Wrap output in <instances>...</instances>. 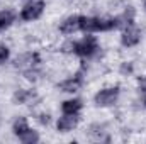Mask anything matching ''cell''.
I'll use <instances>...</instances> for the list:
<instances>
[{
    "label": "cell",
    "mask_w": 146,
    "mask_h": 144,
    "mask_svg": "<svg viewBox=\"0 0 146 144\" xmlns=\"http://www.w3.org/2000/svg\"><path fill=\"white\" fill-rule=\"evenodd\" d=\"M80 29L85 32H97V31H110L117 29L115 19H100V17H82Z\"/></svg>",
    "instance_id": "cell-1"
},
{
    "label": "cell",
    "mask_w": 146,
    "mask_h": 144,
    "mask_svg": "<svg viewBox=\"0 0 146 144\" xmlns=\"http://www.w3.org/2000/svg\"><path fill=\"white\" fill-rule=\"evenodd\" d=\"M97 51H99V44H97V39L94 36L83 37L82 41L75 42V48H73V53L78 54V56H82V58H90Z\"/></svg>",
    "instance_id": "cell-2"
},
{
    "label": "cell",
    "mask_w": 146,
    "mask_h": 144,
    "mask_svg": "<svg viewBox=\"0 0 146 144\" xmlns=\"http://www.w3.org/2000/svg\"><path fill=\"white\" fill-rule=\"evenodd\" d=\"M41 59L37 53H26L22 56H19L15 59V68H19L21 71H24V75L29 71H36V68L39 66Z\"/></svg>",
    "instance_id": "cell-3"
},
{
    "label": "cell",
    "mask_w": 146,
    "mask_h": 144,
    "mask_svg": "<svg viewBox=\"0 0 146 144\" xmlns=\"http://www.w3.org/2000/svg\"><path fill=\"white\" fill-rule=\"evenodd\" d=\"M119 97V87H112V88H104L95 95V104L99 107H109L112 104H115Z\"/></svg>",
    "instance_id": "cell-4"
},
{
    "label": "cell",
    "mask_w": 146,
    "mask_h": 144,
    "mask_svg": "<svg viewBox=\"0 0 146 144\" xmlns=\"http://www.w3.org/2000/svg\"><path fill=\"white\" fill-rule=\"evenodd\" d=\"M42 10H44V2H42V0H34V2L27 3V5L22 9L21 19H22V20H34V19H37V17L42 14Z\"/></svg>",
    "instance_id": "cell-5"
},
{
    "label": "cell",
    "mask_w": 146,
    "mask_h": 144,
    "mask_svg": "<svg viewBox=\"0 0 146 144\" xmlns=\"http://www.w3.org/2000/svg\"><path fill=\"white\" fill-rule=\"evenodd\" d=\"M121 41H122V44H124L126 48H133V46H136V44L141 41V31H139L134 24H131V26H127V27L124 29Z\"/></svg>",
    "instance_id": "cell-6"
},
{
    "label": "cell",
    "mask_w": 146,
    "mask_h": 144,
    "mask_svg": "<svg viewBox=\"0 0 146 144\" xmlns=\"http://www.w3.org/2000/svg\"><path fill=\"white\" fill-rule=\"evenodd\" d=\"M80 20H82V15H72V17L65 19L60 26V31L63 34H73L75 31L80 29Z\"/></svg>",
    "instance_id": "cell-7"
},
{
    "label": "cell",
    "mask_w": 146,
    "mask_h": 144,
    "mask_svg": "<svg viewBox=\"0 0 146 144\" xmlns=\"http://www.w3.org/2000/svg\"><path fill=\"white\" fill-rule=\"evenodd\" d=\"M78 124V114H65V117H61L58 120V131L60 132H68Z\"/></svg>",
    "instance_id": "cell-8"
},
{
    "label": "cell",
    "mask_w": 146,
    "mask_h": 144,
    "mask_svg": "<svg viewBox=\"0 0 146 144\" xmlns=\"http://www.w3.org/2000/svg\"><path fill=\"white\" fill-rule=\"evenodd\" d=\"M82 83H83V78H82V75L78 73V75H75L73 78H70V80H65V81L60 85V88H61L63 92H66V93H73V92L80 90Z\"/></svg>",
    "instance_id": "cell-9"
},
{
    "label": "cell",
    "mask_w": 146,
    "mask_h": 144,
    "mask_svg": "<svg viewBox=\"0 0 146 144\" xmlns=\"http://www.w3.org/2000/svg\"><path fill=\"white\" fill-rule=\"evenodd\" d=\"M34 98H36V92L33 90H19L14 95V100L17 104H31Z\"/></svg>",
    "instance_id": "cell-10"
},
{
    "label": "cell",
    "mask_w": 146,
    "mask_h": 144,
    "mask_svg": "<svg viewBox=\"0 0 146 144\" xmlns=\"http://www.w3.org/2000/svg\"><path fill=\"white\" fill-rule=\"evenodd\" d=\"M61 108H63L65 114H78L82 110V100H78V98L66 100V102H63Z\"/></svg>",
    "instance_id": "cell-11"
},
{
    "label": "cell",
    "mask_w": 146,
    "mask_h": 144,
    "mask_svg": "<svg viewBox=\"0 0 146 144\" xmlns=\"http://www.w3.org/2000/svg\"><path fill=\"white\" fill-rule=\"evenodd\" d=\"M14 19H15V14H14L12 10H3V12H0V31L7 29V27L14 22Z\"/></svg>",
    "instance_id": "cell-12"
},
{
    "label": "cell",
    "mask_w": 146,
    "mask_h": 144,
    "mask_svg": "<svg viewBox=\"0 0 146 144\" xmlns=\"http://www.w3.org/2000/svg\"><path fill=\"white\" fill-rule=\"evenodd\" d=\"M21 141L24 144H33V143H37L39 141V136H37L34 131H31V129H27V131H24L21 136H17Z\"/></svg>",
    "instance_id": "cell-13"
},
{
    "label": "cell",
    "mask_w": 146,
    "mask_h": 144,
    "mask_svg": "<svg viewBox=\"0 0 146 144\" xmlns=\"http://www.w3.org/2000/svg\"><path fill=\"white\" fill-rule=\"evenodd\" d=\"M29 129V126H27V120L24 119V117H19L15 122H14V134L15 136H21L24 131H27Z\"/></svg>",
    "instance_id": "cell-14"
},
{
    "label": "cell",
    "mask_w": 146,
    "mask_h": 144,
    "mask_svg": "<svg viewBox=\"0 0 146 144\" xmlns=\"http://www.w3.org/2000/svg\"><path fill=\"white\" fill-rule=\"evenodd\" d=\"M9 58V48L7 46H0V65L5 63Z\"/></svg>",
    "instance_id": "cell-15"
},
{
    "label": "cell",
    "mask_w": 146,
    "mask_h": 144,
    "mask_svg": "<svg viewBox=\"0 0 146 144\" xmlns=\"http://www.w3.org/2000/svg\"><path fill=\"white\" fill-rule=\"evenodd\" d=\"M138 85H139V90H141V92H143V93L146 95V76H143V78H139Z\"/></svg>",
    "instance_id": "cell-16"
},
{
    "label": "cell",
    "mask_w": 146,
    "mask_h": 144,
    "mask_svg": "<svg viewBox=\"0 0 146 144\" xmlns=\"http://www.w3.org/2000/svg\"><path fill=\"white\" fill-rule=\"evenodd\" d=\"M39 122H41V124H49V115H48V114H46V115H44V114L39 115Z\"/></svg>",
    "instance_id": "cell-17"
},
{
    "label": "cell",
    "mask_w": 146,
    "mask_h": 144,
    "mask_svg": "<svg viewBox=\"0 0 146 144\" xmlns=\"http://www.w3.org/2000/svg\"><path fill=\"white\" fill-rule=\"evenodd\" d=\"M145 9H146V0H145Z\"/></svg>",
    "instance_id": "cell-18"
}]
</instances>
